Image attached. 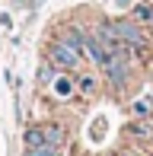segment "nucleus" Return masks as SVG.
<instances>
[{
	"instance_id": "obj_1",
	"label": "nucleus",
	"mask_w": 153,
	"mask_h": 156,
	"mask_svg": "<svg viewBox=\"0 0 153 156\" xmlns=\"http://www.w3.org/2000/svg\"><path fill=\"white\" fill-rule=\"evenodd\" d=\"M112 26H115V32H118V38L124 41V45L131 48V54H144L150 48V38H147V32H144V26L141 23H128V19H112Z\"/></svg>"
},
{
	"instance_id": "obj_2",
	"label": "nucleus",
	"mask_w": 153,
	"mask_h": 156,
	"mask_svg": "<svg viewBox=\"0 0 153 156\" xmlns=\"http://www.w3.org/2000/svg\"><path fill=\"white\" fill-rule=\"evenodd\" d=\"M45 54H48V61H51L58 70H67V73H73V70L80 67V58H83V54H76L73 48H67L64 41H58V38H51V41H48Z\"/></svg>"
},
{
	"instance_id": "obj_3",
	"label": "nucleus",
	"mask_w": 153,
	"mask_h": 156,
	"mask_svg": "<svg viewBox=\"0 0 153 156\" xmlns=\"http://www.w3.org/2000/svg\"><path fill=\"white\" fill-rule=\"evenodd\" d=\"M83 54H86V58L93 61L96 67H102V70H105V67H109V61L115 58V54L109 51V48L102 45V41L96 38V35H89V32H86V41H83Z\"/></svg>"
},
{
	"instance_id": "obj_4",
	"label": "nucleus",
	"mask_w": 153,
	"mask_h": 156,
	"mask_svg": "<svg viewBox=\"0 0 153 156\" xmlns=\"http://www.w3.org/2000/svg\"><path fill=\"white\" fill-rule=\"evenodd\" d=\"M105 76H109V83H112L115 89H121L124 83H128V76H131V64H128V58H115L109 61V67H105Z\"/></svg>"
},
{
	"instance_id": "obj_5",
	"label": "nucleus",
	"mask_w": 153,
	"mask_h": 156,
	"mask_svg": "<svg viewBox=\"0 0 153 156\" xmlns=\"http://www.w3.org/2000/svg\"><path fill=\"white\" fill-rule=\"evenodd\" d=\"M58 41H64L67 48H73L76 54H83V41H86V32L80 29V26H67V29L58 32Z\"/></svg>"
},
{
	"instance_id": "obj_6",
	"label": "nucleus",
	"mask_w": 153,
	"mask_h": 156,
	"mask_svg": "<svg viewBox=\"0 0 153 156\" xmlns=\"http://www.w3.org/2000/svg\"><path fill=\"white\" fill-rule=\"evenodd\" d=\"M131 13H134V19L141 26H153V0H147V3H134Z\"/></svg>"
},
{
	"instance_id": "obj_7",
	"label": "nucleus",
	"mask_w": 153,
	"mask_h": 156,
	"mask_svg": "<svg viewBox=\"0 0 153 156\" xmlns=\"http://www.w3.org/2000/svg\"><path fill=\"white\" fill-rule=\"evenodd\" d=\"M41 127H45V137H48V144H54V147H64L67 134H64V127H61V124H41Z\"/></svg>"
},
{
	"instance_id": "obj_8",
	"label": "nucleus",
	"mask_w": 153,
	"mask_h": 156,
	"mask_svg": "<svg viewBox=\"0 0 153 156\" xmlns=\"http://www.w3.org/2000/svg\"><path fill=\"white\" fill-rule=\"evenodd\" d=\"M23 140H26V147H41V144H48V137H45V127H29V131L23 134Z\"/></svg>"
},
{
	"instance_id": "obj_9",
	"label": "nucleus",
	"mask_w": 153,
	"mask_h": 156,
	"mask_svg": "<svg viewBox=\"0 0 153 156\" xmlns=\"http://www.w3.org/2000/svg\"><path fill=\"white\" fill-rule=\"evenodd\" d=\"M26 156H61V147L41 144V147H26Z\"/></svg>"
},
{
	"instance_id": "obj_10",
	"label": "nucleus",
	"mask_w": 153,
	"mask_h": 156,
	"mask_svg": "<svg viewBox=\"0 0 153 156\" xmlns=\"http://www.w3.org/2000/svg\"><path fill=\"white\" fill-rule=\"evenodd\" d=\"M54 80H58V67H54L51 61L41 64V67H38V83H54Z\"/></svg>"
},
{
	"instance_id": "obj_11",
	"label": "nucleus",
	"mask_w": 153,
	"mask_h": 156,
	"mask_svg": "<svg viewBox=\"0 0 153 156\" xmlns=\"http://www.w3.org/2000/svg\"><path fill=\"white\" fill-rule=\"evenodd\" d=\"M128 131L134 134V137H147V134H150V127L144 124V121H131V124H128Z\"/></svg>"
},
{
	"instance_id": "obj_12",
	"label": "nucleus",
	"mask_w": 153,
	"mask_h": 156,
	"mask_svg": "<svg viewBox=\"0 0 153 156\" xmlns=\"http://www.w3.org/2000/svg\"><path fill=\"white\" fill-rule=\"evenodd\" d=\"M54 89H58L61 96H67L73 89V83H70V76H61V80H54Z\"/></svg>"
},
{
	"instance_id": "obj_13",
	"label": "nucleus",
	"mask_w": 153,
	"mask_h": 156,
	"mask_svg": "<svg viewBox=\"0 0 153 156\" xmlns=\"http://www.w3.org/2000/svg\"><path fill=\"white\" fill-rule=\"evenodd\" d=\"M96 89V76H80V93H93Z\"/></svg>"
},
{
	"instance_id": "obj_14",
	"label": "nucleus",
	"mask_w": 153,
	"mask_h": 156,
	"mask_svg": "<svg viewBox=\"0 0 153 156\" xmlns=\"http://www.w3.org/2000/svg\"><path fill=\"white\" fill-rule=\"evenodd\" d=\"M134 115H137V118L150 115V102H144V99H141V102H134Z\"/></svg>"
},
{
	"instance_id": "obj_15",
	"label": "nucleus",
	"mask_w": 153,
	"mask_h": 156,
	"mask_svg": "<svg viewBox=\"0 0 153 156\" xmlns=\"http://www.w3.org/2000/svg\"><path fill=\"white\" fill-rule=\"evenodd\" d=\"M0 26H3V29H13V16H10V13H0Z\"/></svg>"
},
{
	"instance_id": "obj_16",
	"label": "nucleus",
	"mask_w": 153,
	"mask_h": 156,
	"mask_svg": "<svg viewBox=\"0 0 153 156\" xmlns=\"http://www.w3.org/2000/svg\"><path fill=\"white\" fill-rule=\"evenodd\" d=\"M118 6H124V10H128V6H134V0H115Z\"/></svg>"
},
{
	"instance_id": "obj_17",
	"label": "nucleus",
	"mask_w": 153,
	"mask_h": 156,
	"mask_svg": "<svg viewBox=\"0 0 153 156\" xmlns=\"http://www.w3.org/2000/svg\"><path fill=\"white\" fill-rule=\"evenodd\" d=\"M147 102H150V115H153V93H150V99H147Z\"/></svg>"
},
{
	"instance_id": "obj_18",
	"label": "nucleus",
	"mask_w": 153,
	"mask_h": 156,
	"mask_svg": "<svg viewBox=\"0 0 153 156\" xmlns=\"http://www.w3.org/2000/svg\"><path fill=\"white\" fill-rule=\"evenodd\" d=\"M38 3H45V0H32V6H38Z\"/></svg>"
}]
</instances>
